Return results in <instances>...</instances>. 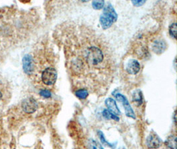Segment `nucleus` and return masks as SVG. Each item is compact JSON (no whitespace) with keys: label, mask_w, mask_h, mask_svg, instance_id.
<instances>
[{"label":"nucleus","mask_w":177,"mask_h":149,"mask_svg":"<svg viewBox=\"0 0 177 149\" xmlns=\"http://www.w3.org/2000/svg\"><path fill=\"white\" fill-rule=\"evenodd\" d=\"M21 107L23 111L27 113H33L38 109V104L33 98H27L25 99L21 104Z\"/></svg>","instance_id":"obj_5"},{"label":"nucleus","mask_w":177,"mask_h":149,"mask_svg":"<svg viewBox=\"0 0 177 149\" xmlns=\"http://www.w3.org/2000/svg\"><path fill=\"white\" fill-rule=\"evenodd\" d=\"M102 115L105 118L108 119H113L114 121H119V118L118 117V115H114V113H112L110 112L108 109H104L103 112H102Z\"/></svg>","instance_id":"obj_14"},{"label":"nucleus","mask_w":177,"mask_h":149,"mask_svg":"<svg viewBox=\"0 0 177 149\" xmlns=\"http://www.w3.org/2000/svg\"><path fill=\"white\" fill-rule=\"evenodd\" d=\"M105 104L106 105V107L108 108V110H109V111L112 112V113H114V115H121V111H120L118 105H117L116 101L114 99H112L111 98H107L105 101Z\"/></svg>","instance_id":"obj_9"},{"label":"nucleus","mask_w":177,"mask_h":149,"mask_svg":"<svg viewBox=\"0 0 177 149\" xmlns=\"http://www.w3.org/2000/svg\"><path fill=\"white\" fill-rule=\"evenodd\" d=\"M39 94L41 96L45 98H49L51 96V92L48 90H42L40 91Z\"/></svg>","instance_id":"obj_18"},{"label":"nucleus","mask_w":177,"mask_h":149,"mask_svg":"<svg viewBox=\"0 0 177 149\" xmlns=\"http://www.w3.org/2000/svg\"><path fill=\"white\" fill-rule=\"evenodd\" d=\"M169 33L171 36L174 38L176 37V23H173L169 27Z\"/></svg>","instance_id":"obj_17"},{"label":"nucleus","mask_w":177,"mask_h":149,"mask_svg":"<svg viewBox=\"0 0 177 149\" xmlns=\"http://www.w3.org/2000/svg\"><path fill=\"white\" fill-rule=\"evenodd\" d=\"M98 137H99V138H100V141H101L102 144L105 145V146H107V147H110V148H113V149H114V148L116 147V144H115V143H109V142H108L107 141H106L104 133H102L101 131H98Z\"/></svg>","instance_id":"obj_13"},{"label":"nucleus","mask_w":177,"mask_h":149,"mask_svg":"<svg viewBox=\"0 0 177 149\" xmlns=\"http://www.w3.org/2000/svg\"><path fill=\"white\" fill-rule=\"evenodd\" d=\"M132 101L137 107L142 105L143 102V97L142 91L140 90H136L132 94Z\"/></svg>","instance_id":"obj_11"},{"label":"nucleus","mask_w":177,"mask_h":149,"mask_svg":"<svg viewBox=\"0 0 177 149\" xmlns=\"http://www.w3.org/2000/svg\"><path fill=\"white\" fill-rule=\"evenodd\" d=\"M92 8L95 10L103 9L105 6V2L104 1H94L92 3Z\"/></svg>","instance_id":"obj_16"},{"label":"nucleus","mask_w":177,"mask_h":149,"mask_svg":"<svg viewBox=\"0 0 177 149\" xmlns=\"http://www.w3.org/2000/svg\"><path fill=\"white\" fill-rule=\"evenodd\" d=\"M114 95L117 100L119 101V102H121V104L123 105V108H124L125 109V113L126 116L128 117V118H131L135 119L136 118L135 114V113H134L132 108L131 107L129 102L128 101V100H127V98L119 93L114 94Z\"/></svg>","instance_id":"obj_4"},{"label":"nucleus","mask_w":177,"mask_h":149,"mask_svg":"<svg viewBox=\"0 0 177 149\" xmlns=\"http://www.w3.org/2000/svg\"><path fill=\"white\" fill-rule=\"evenodd\" d=\"M162 144V141L155 133H150L146 139L147 147L150 149H157Z\"/></svg>","instance_id":"obj_6"},{"label":"nucleus","mask_w":177,"mask_h":149,"mask_svg":"<svg viewBox=\"0 0 177 149\" xmlns=\"http://www.w3.org/2000/svg\"><path fill=\"white\" fill-rule=\"evenodd\" d=\"M75 95L80 99H85L88 96V91L86 89H80L75 92Z\"/></svg>","instance_id":"obj_15"},{"label":"nucleus","mask_w":177,"mask_h":149,"mask_svg":"<svg viewBox=\"0 0 177 149\" xmlns=\"http://www.w3.org/2000/svg\"><path fill=\"white\" fill-rule=\"evenodd\" d=\"M165 145L169 149H176V137L175 135L169 136L165 141Z\"/></svg>","instance_id":"obj_12"},{"label":"nucleus","mask_w":177,"mask_h":149,"mask_svg":"<svg viewBox=\"0 0 177 149\" xmlns=\"http://www.w3.org/2000/svg\"><path fill=\"white\" fill-rule=\"evenodd\" d=\"M90 149H98L96 142L94 140H91L90 142Z\"/></svg>","instance_id":"obj_20"},{"label":"nucleus","mask_w":177,"mask_h":149,"mask_svg":"<svg viewBox=\"0 0 177 149\" xmlns=\"http://www.w3.org/2000/svg\"><path fill=\"white\" fill-rule=\"evenodd\" d=\"M132 3L133 5H135L136 7H139L142 6L143 4L145 3V1H139V0H137V1H132Z\"/></svg>","instance_id":"obj_19"},{"label":"nucleus","mask_w":177,"mask_h":149,"mask_svg":"<svg viewBox=\"0 0 177 149\" xmlns=\"http://www.w3.org/2000/svg\"><path fill=\"white\" fill-rule=\"evenodd\" d=\"M166 49L165 42L161 39L155 40L153 45H152V50L156 53V54L160 55Z\"/></svg>","instance_id":"obj_10"},{"label":"nucleus","mask_w":177,"mask_h":149,"mask_svg":"<svg viewBox=\"0 0 177 149\" xmlns=\"http://www.w3.org/2000/svg\"><path fill=\"white\" fill-rule=\"evenodd\" d=\"M57 71L53 67H48L45 68L42 73L41 79L47 86H52L57 80Z\"/></svg>","instance_id":"obj_3"},{"label":"nucleus","mask_w":177,"mask_h":149,"mask_svg":"<svg viewBox=\"0 0 177 149\" xmlns=\"http://www.w3.org/2000/svg\"><path fill=\"white\" fill-rule=\"evenodd\" d=\"M58 33L66 66L74 76L108 74L114 69L115 59L108 43L89 27L65 23Z\"/></svg>","instance_id":"obj_1"},{"label":"nucleus","mask_w":177,"mask_h":149,"mask_svg":"<svg viewBox=\"0 0 177 149\" xmlns=\"http://www.w3.org/2000/svg\"><path fill=\"white\" fill-rule=\"evenodd\" d=\"M1 98H2V94L0 93V99H1Z\"/></svg>","instance_id":"obj_21"},{"label":"nucleus","mask_w":177,"mask_h":149,"mask_svg":"<svg viewBox=\"0 0 177 149\" xmlns=\"http://www.w3.org/2000/svg\"><path fill=\"white\" fill-rule=\"evenodd\" d=\"M118 19L117 14L114 7L111 3H108L104 7L103 12L100 17V23L104 29H108L110 28Z\"/></svg>","instance_id":"obj_2"},{"label":"nucleus","mask_w":177,"mask_h":149,"mask_svg":"<svg viewBox=\"0 0 177 149\" xmlns=\"http://www.w3.org/2000/svg\"><path fill=\"white\" fill-rule=\"evenodd\" d=\"M23 69L25 73L31 75L34 72L35 70V62L33 56L28 54L24 56L23 58Z\"/></svg>","instance_id":"obj_7"},{"label":"nucleus","mask_w":177,"mask_h":149,"mask_svg":"<svg viewBox=\"0 0 177 149\" xmlns=\"http://www.w3.org/2000/svg\"><path fill=\"white\" fill-rule=\"evenodd\" d=\"M123 149H125V148H123Z\"/></svg>","instance_id":"obj_22"},{"label":"nucleus","mask_w":177,"mask_h":149,"mask_svg":"<svg viewBox=\"0 0 177 149\" xmlns=\"http://www.w3.org/2000/svg\"><path fill=\"white\" fill-rule=\"evenodd\" d=\"M141 69V66L139 62L137 60L132 59L129 60L125 67V70L127 72L131 75H136L139 72Z\"/></svg>","instance_id":"obj_8"}]
</instances>
